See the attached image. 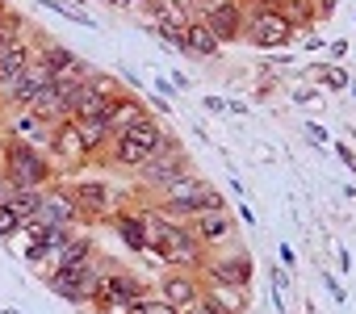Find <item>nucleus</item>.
<instances>
[{"instance_id": "f257e3e1", "label": "nucleus", "mask_w": 356, "mask_h": 314, "mask_svg": "<svg viewBox=\"0 0 356 314\" xmlns=\"http://www.w3.org/2000/svg\"><path fill=\"white\" fill-rule=\"evenodd\" d=\"M155 210L168 214V218H176V222H193L197 214H218V210H227V193H218L206 176L189 172V176H181V181H172V185L155 197Z\"/></svg>"}, {"instance_id": "f03ea898", "label": "nucleus", "mask_w": 356, "mask_h": 314, "mask_svg": "<svg viewBox=\"0 0 356 314\" xmlns=\"http://www.w3.org/2000/svg\"><path fill=\"white\" fill-rule=\"evenodd\" d=\"M0 176H5L13 189H47V185L63 181L47 151L26 147V142L5 138V134H0Z\"/></svg>"}, {"instance_id": "7ed1b4c3", "label": "nucleus", "mask_w": 356, "mask_h": 314, "mask_svg": "<svg viewBox=\"0 0 356 314\" xmlns=\"http://www.w3.org/2000/svg\"><path fill=\"white\" fill-rule=\"evenodd\" d=\"M189 172H193V155L185 151V142H181V138L168 130V134H163V142L155 147L151 160L134 168V181H138V189H147V193H155V197H159L172 181H181V176H189Z\"/></svg>"}, {"instance_id": "20e7f679", "label": "nucleus", "mask_w": 356, "mask_h": 314, "mask_svg": "<svg viewBox=\"0 0 356 314\" xmlns=\"http://www.w3.org/2000/svg\"><path fill=\"white\" fill-rule=\"evenodd\" d=\"M163 134H168V126L151 113V117H143L138 126H130L122 138H113V142L101 151V164L122 168V172H134L138 164H147L151 155H155V147L163 142Z\"/></svg>"}, {"instance_id": "39448f33", "label": "nucleus", "mask_w": 356, "mask_h": 314, "mask_svg": "<svg viewBox=\"0 0 356 314\" xmlns=\"http://www.w3.org/2000/svg\"><path fill=\"white\" fill-rule=\"evenodd\" d=\"M143 297H151V285H147L138 272L118 268V264L109 260V264L101 268V276H97L92 310H97V314H130V306L143 301Z\"/></svg>"}, {"instance_id": "423d86ee", "label": "nucleus", "mask_w": 356, "mask_h": 314, "mask_svg": "<svg viewBox=\"0 0 356 314\" xmlns=\"http://www.w3.org/2000/svg\"><path fill=\"white\" fill-rule=\"evenodd\" d=\"M105 264H109L105 256H92L88 264L55 268V272H47L42 281H47V289H51L59 301L80 306V310H92V289H97V276H101V268H105Z\"/></svg>"}, {"instance_id": "0eeeda50", "label": "nucleus", "mask_w": 356, "mask_h": 314, "mask_svg": "<svg viewBox=\"0 0 356 314\" xmlns=\"http://www.w3.org/2000/svg\"><path fill=\"white\" fill-rule=\"evenodd\" d=\"M202 285H222V289H252V276H256V260L235 243L227 251H206V264H202Z\"/></svg>"}, {"instance_id": "6e6552de", "label": "nucleus", "mask_w": 356, "mask_h": 314, "mask_svg": "<svg viewBox=\"0 0 356 314\" xmlns=\"http://www.w3.org/2000/svg\"><path fill=\"white\" fill-rule=\"evenodd\" d=\"M243 9H248V17H243V42L248 47H256V51H285L293 42L298 30L277 9H260V5H248V0H243Z\"/></svg>"}, {"instance_id": "1a4fd4ad", "label": "nucleus", "mask_w": 356, "mask_h": 314, "mask_svg": "<svg viewBox=\"0 0 356 314\" xmlns=\"http://www.w3.org/2000/svg\"><path fill=\"white\" fill-rule=\"evenodd\" d=\"M42 226H72V231L84 226V218H80V210L72 201V189L63 181H55V185L42 189V201H38L34 218L26 222V231H42Z\"/></svg>"}, {"instance_id": "9d476101", "label": "nucleus", "mask_w": 356, "mask_h": 314, "mask_svg": "<svg viewBox=\"0 0 356 314\" xmlns=\"http://www.w3.org/2000/svg\"><path fill=\"white\" fill-rule=\"evenodd\" d=\"M55 84V76H51V67L34 55L22 72H17V80H9L5 88H0V105H5V113H17V109H30L34 105V97L42 92V88H51Z\"/></svg>"}, {"instance_id": "9b49d317", "label": "nucleus", "mask_w": 356, "mask_h": 314, "mask_svg": "<svg viewBox=\"0 0 356 314\" xmlns=\"http://www.w3.org/2000/svg\"><path fill=\"white\" fill-rule=\"evenodd\" d=\"M47 155H51V164L59 168V176L92 164V151H88V142L80 138V126H76V122H59V126H51Z\"/></svg>"}, {"instance_id": "f8f14e48", "label": "nucleus", "mask_w": 356, "mask_h": 314, "mask_svg": "<svg viewBox=\"0 0 356 314\" xmlns=\"http://www.w3.org/2000/svg\"><path fill=\"white\" fill-rule=\"evenodd\" d=\"M67 189H72V201H76L84 226H101V222H109V214L118 210V206H113V189H109L101 176L76 181V185H67Z\"/></svg>"}, {"instance_id": "ddd939ff", "label": "nucleus", "mask_w": 356, "mask_h": 314, "mask_svg": "<svg viewBox=\"0 0 356 314\" xmlns=\"http://www.w3.org/2000/svg\"><path fill=\"white\" fill-rule=\"evenodd\" d=\"M189 231H193V239H197L206 251H227V247H235V243H239V222H235V214H231V210L197 214V218L189 222Z\"/></svg>"}, {"instance_id": "4468645a", "label": "nucleus", "mask_w": 356, "mask_h": 314, "mask_svg": "<svg viewBox=\"0 0 356 314\" xmlns=\"http://www.w3.org/2000/svg\"><path fill=\"white\" fill-rule=\"evenodd\" d=\"M155 297H163L176 314H185V310L197 306V297H202V276H197V272L163 268V276H159V285H155Z\"/></svg>"}, {"instance_id": "2eb2a0df", "label": "nucleus", "mask_w": 356, "mask_h": 314, "mask_svg": "<svg viewBox=\"0 0 356 314\" xmlns=\"http://www.w3.org/2000/svg\"><path fill=\"white\" fill-rule=\"evenodd\" d=\"M243 17H248L243 0H227V5L210 9V13H206V17H197V22L214 34V42H218V47H235V42H243Z\"/></svg>"}, {"instance_id": "dca6fc26", "label": "nucleus", "mask_w": 356, "mask_h": 314, "mask_svg": "<svg viewBox=\"0 0 356 314\" xmlns=\"http://www.w3.org/2000/svg\"><path fill=\"white\" fill-rule=\"evenodd\" d=\"M202 264H206V247L193 239L189 222H181V226H176V235H172V243H168V251H163V268H176V272H202Z\"/></svg>"}, {"instance_id": "f3484780", "label": "nucleus", "mask_w": 356, "mask_h": 314, "mask_svg": "<svg viewBox=\"0 0 356 314\" xmlns=\"http://www.w3.org/2000/svg\"><path fill=\"white\" fill-rule=\"evenodd\" d=\"M72 101H76V88H67V84H51V88H42V92L34 97L30 113L42 117L47 126H59V122H72Z\"/></svg>"}, {"instance_id": "a211bd4d", "label": "nucleus", "mask_w": 356, "mask_h": 314, "mask_svg": "<svg viewBox=\"0 0 356 314\" xmlns=\"http://www.w3.org/2000/svg\"><path fill=\"white\" fill-rule=\"evenodd\" d=\"M5 138H17V142H26V147H38V151H47V142H51V126L42 122V117H34L30 109H17V113H5Z\"/></svg>"}, {"instance_id": "6ab92c4d", "label": "nucleus", "mask_w": 356, "mask_h": 314, "mask_svg": "<svg viewBox=\"0 0 356 314\" xmlns=\"http://www.w3.org/2000/svg\"><path fill=\"white\" fill-rule=\"evenodd\" d=\"M143 117H151V109H147V101L143 97H134V92H126L113 109H109V117H105V134H109V142L113 138H122L130 126H138Z\"/></svg>"}, {"instance_id": "aec40b11", "label": "nucleus", "mask_w": 356, "mask_h": 314, "mask_svg": "<svg viewBox=\"0 0 356 314\" xmlns=\"http://www.w3.org/2000/svg\"><path fill=\"white\" fill-rule=\"evenodd\" d=\"M34 51H38V42H34V34H17L13 42H5L0 47V88H5L9 80H17V72L34 59Z\"/></svg>"}, {"instance_id": "412c9836", "label": "nucleus", "mask_w": 356, "mask_h": 314, "mask_svg": "<svg viewBox=\"0 0 356 314\" xmlns=\"http://www.w3.org/2000/svg\"><path fill=\"white\" fill-rule=\"evenodd\" d=\"M109 226L118 231V239L130 247V251H147V231H143V210H130V206H118L109 214Z\"/></svg>"}, {"instance_id": "4be33fe9", "label": "nucleus", "mask_w": 356, "mask_h": 314, "mask_svg": "<svg viewBox=\"0 0 356 314\" xmlns=\"http://www.w3.org/2000/svg\"><path fill=\"white\" fill-rule=\"evenodd\" d=\"M181 42H185V59H202V63H214V59L222 55V47L214 42V34H210L202 22L185 26V30H181Z\"/></svg>"}, {"instance_id": "5701e85b", "label": "nucleus", "mask_w": 356, "mask_h": 314, "mask_svg": "<svg viewBox=\"0 0 356 314\" xmlns=\"http://www.w3.org/2000/svg\"><path fill=\"white\" fill-rule=\"evenodd\" d=\"M147 13H151V26H159V30H172V34H181L185 26H193V22H197V17L189 13V5H185V0H159V5H151Z\"/></svg>"}, {"instance_id": "b1692460", "label": "nucleus", "mask_w": 356, "mask_h": 314, "mask_svg": "<svg viewBox=\"0 0 356 314\" xmlns=\"http://www.w3.org/2000/svg\"><path fill=\"white\" fill-rule=\"evenodd\" d=\"M97 256V243H92V235L88 231H76L63 247H59V256H55V264H51V272L55 268H76V264H88Z\"/></svg>"}, {"instance_id": "393cba45", "label": "nucleus", "mask_w": 356, "mask_h": 314, "mask_svg": "<svg viewBox=\"0 0 356 314\" xmlns=\"http://www.w3.org/2000/svg\"><path fill=\"white\" fill-rule=\"evenodd\" d=\"M310 76H314L327 92H348V84H352V76H348L339 63H310Z\"/></svg>"}, {"instance_id": "a878e982", "label": "nucleus", "mask_w": 356, "mask_h": 314, "mask_svg": "<svg viewBox=\"0 0 356 314\" xmlns=\"http://www.w3.org/2000/svg\"><path fill=\"white\" fill-rule=\"evenodd\" d=\"M92 72H97V67H92L88 59H80V55H76V59H72V63H67V67L55 76V84H67V88H84Z\"/></svg>"}, {"instance_id": "bb28decb", "label": "nucleus", "mask_w": 356, "mask_h": 314, "mask_svg": "<svg viewBox=\"0 0 356 314\" xmlns=\"http://www.w3.org/2000/svg\"><path fill=\"white\" fill-rule=\"evenodd\" d=\"M38 201H42V189H17L13 197H9V210L22 218V226L34 218V210H38Z\"/></svg>"}, {"instance_id": "cd10ccee", "label": "nucleus", "mask_w": 356, "mask_h": 314, "mask_svg": "<svg viewBox=\"0 0 356 314\" xmlns=\"http://www.w3.org/2000/svg\"><path fill=\"white\" fill-rule=\"evenodd\" d=\"M38 5H42V9H51V13H59V17H63V22H72V26H88V30L97 26L88 13H80L76 5H67V0H38Z\"/></svg>"}, {"instance_id": "c85d7f7f", "label": "nucleus", "mask_w": 356, "mask_h": 314, "mask_svg": "<svg viewBox=\"0 0 356 314\" xmlns=\"http://www.w3.org/2000/svg\"><path fill=\"white\" fill-rule=\"evenodd\" d=\"M17 231H26V226H22V218H17L9 206H0V243H9Z\"/></svg>"}, {"instance_id": "c756f323", "label": "nucleus", "mask_w": 356, "mask_h": 314, "mask_svg": "<svg viewBox=\"0 0 356 314\" xmlns=\"http://www.w3.org/2000/svg\"><path fill=\"white\" fill-rule=\"evenodd\" d=\"M130 314H176L163 297H143V301H134L130 306Z\"/></svg>"}, {"instance_id": "7c9ffc66", "label": "nucleus", "mask_w": 356, "mask_h": 314, "mask_svg": "<svg viewBox=\"0 0 356 314\" xmlns=\"http://www.w3.org/2000/svg\"><path fill=\"white\" fill-rule=\"evenodd\" d=\"M327 147H335V155H339V160H343V168H348V172L356 176V151H352V147H348L343 138H331Z\"/></svg>"}, {"instance_id": "2f4dec72", "label": "nucleus", "mask_w": 356, "mask_h": 314, "mask_svg": "<svg viewBox=\"0 0 356 314\" xmlns=\"http://www.w3.org/2000/svg\"><path fill=\"white\" fill-rule=\"evenodd\" d=\"M302 130H306V138H310L314 147H327V142H331V134H327L318 122H302Z\"/></svg>"}, {"instance_id": "473e14b6", "label": "nucleus", "mask_w": 356, "mask_h": 314, "mask_svg": "<svg viewBox=\"0 0 356 314\" xmlns=\"http://www.w3.org/2000/svg\"><path fill=\"white\" fill-rule=\"evenodd\" d=\"M289 97H293V105H314L318 101V88H293Z\"/></svg>"}, {"instance_id": "72a5a7b5", "label": "nucleus", "mask_w": 356, "mask_h": 314, "mask_svg": "<svg viewBox=\"0 0 356 314\" xmlns=\"http://www.w3.org/2000/svg\"><path fill=\"white\" fill-rule=\"evenodd\" d=\"M323 285H327V293H331V301H343V297H348V293H343V285H339V281H335L331 272H323Z\"/></svg>"}, {"instance_id": "f704fd0d", "label": "nucleus", "mask_w": 356, "mask_h": 314, "mask_svg": "<svg viewBox=\"0 0 356 314\" xmlns=\"http://www.w3.org/2000/svg\"><path fill=\"white\" fill-rule=\"evenodd\" d=\"M185 314H222V310H218V306H214L210 297H197V306H189Z\"/></svg>"}, {"instance_id": "c9c22d12", "label": "nucleus", "mask_w": 356, "mask_h": 314, "mask_svg": "<svg viewBox=\"0 0 356 314\" xmlns=\"http://www.w3.org/2000/svg\"><path fill=\"white\" fill-rule=\"evenodd\" d=\"M277 256H281V264H285V268H298V256H293V247H289V243H281V247H277Z\"/></svg>"}, {"instance_id": "e433bc0d", "label": "nucleus", "mask_w": 356, "mask_h": 314, "mask_svg": "<svg viewBox=\"0 0 356 314\" xmlns=\"http://www.w3.org/2000/svg\"><path fill=\"white\" fill-rule=\"evenodd\" d=\"M327 51H331V59H343V55H348V38H335Z\"/></svg>"}, {"instance_id": "4c0bfd02", "label": "nucleus", "mask_w": 356, "mask_h": 314, "mask_svg": "<svg viewBox=\"0 0 356 314\" xmlns=\"http://www.w3.org/2000/svg\"><path fill=\"white\" fill-rule=\"evenodd\" d=\"M155 92H163V97H172V92H176V84H172L168 76H155Z\"/></svg>"}, {"instance_id": "58836bf2", "label": "nucleus", "mask_w": 356, "mask_h": 314, "mask_svg": "<svg viewBox=\"0 0 356 314\" xmlns=\"http://www.w3.org/2000/svg\"><path fill=\"white\" fill-rule=\"evenodd\" d=\"M202 105H206V109H210V113H227V101H222V97H206V101H202Z\"/></svg>"}, {"instance_id": "ea45409f", "label": "nucleus", "mask_w": 356, "mask_h": 314, "mask_svg": "<svg viewBox=\"0 0 356 314\" xmlns=\"http://www.w3.org/2000/svg\"><path fill=\"white\" fill-rule=\"evenodd\" d=\"M13 193H17V189H13L5 176H0V206H9V197H13Z\"/></svg>"}, {"instance_id": "a19ab883", "label": "nucleus", "mask_w": 356, "mask_h": 314, "mask_svg": "<svg viewBox=\"0 0 356 314\" xmlns=\"http://www.w3.org/2000/svg\"><path fill=\"white\" fill-rule=\"evenodd\" d=\"M302 47H306V51H318V47H323V38H318V34H306V38H302Z\"/></svg>"}, {"instance_id": "79ce46f5", "label": "nucleus", "mask_w": 356, "mask_h": 314, "mask_svg": "<svg viewBox=\"0 0 356 314\" xmlns=\"http://www.w3.org/2000/svg\"><path fill=\"white\" fill-rule=\"evenodd\" d=\"M227 113H248V101H227Z\"/></svg>"}, {"instance_id": "37998d69", "label": "nucleus", "mask_w": 356, "mask_h": 314, "mask_svg": "<svg viewBox=\"0 0 356 314\" xmlns=\"http://www.w3.org/2000/svg\"><path fill=\"white\" fill-rule=\"evenodd\" d=\"M5 13H9V5H5V0H0V17H5Z\"/></svg>"}, {"instance_id": "c03bdc74", "label": "nucleus", "mask_w": 356, "mask_h": 314, "mask_svg": "<svg viewBox=\"0 0 356 314\" xmlns=\"http://www.w3.org/2000/svg\"><path fill=\"white\" fill-rule=\"evenodd\" d=\"M348 92H352V97H356V80H352V84H348Z\"/></svg>"}, {"instance_id": "a18cd8bd", "label": "nucleus", "mask_w": 356, "mask_h": 314, "mask_svg": "<svg viewBox=\"0 0 356 314\" xmlns=\"http://www.w3.org/2000/svg\"><path fill=\"white\" fill-rule=\"evenodd\" d=\"M0 126H5V105H0Z\"/></svg>"}]
</instances>
